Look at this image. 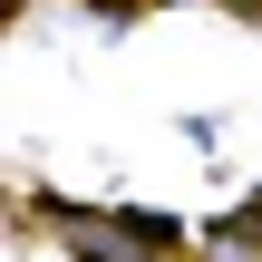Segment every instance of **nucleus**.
Instances as JSON below:
<instances>
[{
	"label": "nucleus",
	"instance_id": "obj_1",
	"mask_svg": "<svg viewBox=\"0 0 262 262\" xmlns=\"http://www.w3.org/2000/svg\"><path fill=\"white\" fill-rule=\"evenodd\" d=\"M58 243L78 262H156L165 253V224H156V214H117V224H107V214H68Z\"/></svg>",
	"mask_w": 262,
	"mask_h": 262
},
{
	"label": "nucleus",
	"instance_id": "obj_2",
	"mask_svg": "<svg viewBox=\"0 0 262 262\" xmlns=\"http://www.w3.org/2000/svg\"><path fill=\"white\" fill-rule=\"evenodd\" d=\"M243 10H253V0H243Z\"/></svg>",
	"mask_w": 262,
	"mask_h": 262
}]
</instances>
